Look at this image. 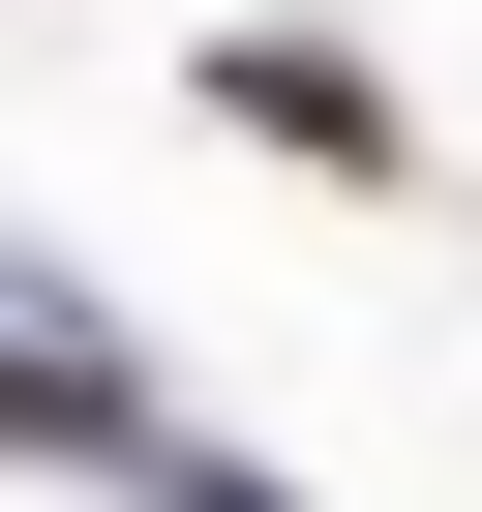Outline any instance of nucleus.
I'll list each match as a JSON object with an SVG mask.
<instances>
[{
  "label": "nucleus",
  "instance_id": "f257e3e1",
  "mask_svg": "<svg viewBox=\"0 0 482 512\" xmlns=\"http://www.w3.org/2000/svg\"><path fill=\"white\" fill-rule=\"evenodd\" d=\"M211 121L272 151V181H392V91H362V31H211Z\"/></svg>",
  "mask_w": 482,
  "mask_h": 512
}]
</instances>
